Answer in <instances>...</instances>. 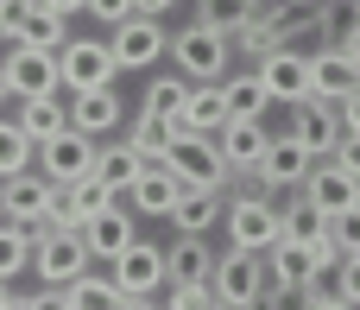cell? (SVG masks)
<instances>
[{"label":"cell","instance_id":"obj_1","mask_svg":"<svg viewBox=\"0 0 360 310\" xmlns=\"http://www.w3.org/2000/svg\"><path fill=\"white\" fill-rule=\"evenodd\" d=\"M165 57L177 63L184 82H221V76L234 70L228 32H215V25H202V19H190L184 32H171V51H165Z\"/></svg>","mask_w":360,"mask_h":310},{"label":"cell","instance_id":"obj_2","mask_svg":"<svg viewBox=\"0 0 360 310\" xmlns=\"http://www.w3.org/2000/svg\"><path fill=\"white\" fill-rule=\"evenodd\" d=\"M184 190H228V159H221V146H215V133H177L171 140V152L158 159Z\"/></svg>","mask_w":360,"mask_h":310},{"label":"cell","instance_id":"obj_3","mask_svg":"<svg viewBox=\"0 0 360 310\" xmlns=\"http://www.w3.org/2000/svg\"><path fill=\"white\" fill-rule=\"evenodd\" d=\"M89 241H82V228H38L32 235V279L38 285H51V292H63L70 279H82L89 273Z\"/></svg>","mask_w":360,"mask_h":310},{"label":"cell","instance_id":"obj_4","mask_svg":"<svg viewBox=\"0 0 360 310\" xmlns=\"http://www.w3.org/2000/svg\"><path fill=\"white\" fill-rule=\"evenodd\" d=\"M221 228H228V247H247V254L278 247V235H285V222H278V197H266V190H240V197L221 209Z\"/></svg>","mask_w":360,"mask_h":310},{"label":"cell","instance_id":"obj_5","mask_svg":"<svg viewBox=\"0 0 360 310\" xmlns=\"http://www.w3.org/2000/svg\"><path fill=\"white\" fill-rule=\"evenodd\" d=\"M0 222H13V228H25V235H38V228H51L57 222V184L38 171H19V178H0Z\"/></svg>","mask_w":360,"mask_h":310},{"label":"cell","instance_id":"obj_6","mask_svg":"<svg viewBox=\"0 0 360 310\" xmlns=\"http://www.w3.org/2000/svg\"><path fill=\"white\" fill-rule=\"evenodd\" d=\"M0 38L6 44H38V51H63L70 44V19L38 6V0H0Z\"/></svg>","mask_w":360,"mask_h":310},{"label":"cell","instance_id":"obj_7","mask_svg":"<svg viewBox=\"0 0 360 310\" xmlns=\"http://www.w3.org/2000/svg\"><path fill=\"white\" fill-rule=\"evenodd\" d=\"M209 292H215L228 310L259 304V298H266V254H247V247H228V254H215Z\"/></svg>","mask_w":360,"mask_h":310},{"label":"cell","instance_id":"obj_8","mask_svg":"<svg viewBox=\"0 0 360 310\" xmlns=\"http://www.w3.org/2000/svg\"><path fill=\"white\" fill-rule=\"evenodd\" d=\"M108 51H114L120 70H152V63L171 51V32H165V19H152V13H127L120 25H108Z\"/></svg>","mask_w":360,"mask_h":310},{"label":"cell","instance_id":"obj_9","mask_svg":"<svg viewBox=\"0 0 360 310\" xmlns=\"http://www.w3.org/2000/svg\"><path fill=\"white\" fill-rule=\"evenodd\" d=\"M114 76H120V63H114L108 38H70V44L57 51V82H63L70 95H82V89H108Z\"/></svg>","mask_w":360,"mask_h":310},{"label":"cell","instance_id":"obj_10","mask_svg":"<svg viewBox=\"0 0 360 310\" xmlns=\"http://www.w3.org/2000/svg\"><path fill=\"white\" fill-rule=\"evenodd\" d=\"M253 70H259L272 108H278V101H285V108L310 101V51H297V44H272L266 57H253Z\"/></svg>","mask_w":360,"mask_h":310},{"label":"cell","instance_id":"obj_11","mask_svg":"<svg viewBox=\"0 0 360 310\" xmlns=\"http://www.w3.org/2000/svg\"><path fill=\"white\" fill-rule=\"evenodd\" d=\"M0 82L13 101H32V95H57V51H38V44H13L0 57Z\"/></svg>","mask_w":360,"mask_h":310},{"label":"cell","instance_id":"obj_12","mask_svg":"<svg viewBox=\"0 0 360 310\" xmlns=\"http://www.w3.org/2000/svg\"><path fill=\"white\" fill-rule=\"evenodd\" d=\"M285 133H291V140H297L310 159H335V146H342V101H323V95L297 101Z\"/></svg>","mask_w":360,"mask_h":310},{"label":"cell","instance_id":"obj_13","mask_svg":"<svg viewBox=\"0 0 360 310\" xmlns=\"http://www.w3.org/2000/svg\"><path fill=\"white\" fill-rule=\"evenodd\" d=\"M316 171V159L285 133V140H272L266 146V159L253 165V190H266V197H291V190H304V178Z\"/></svg>","mask_w":360,"mask_h":310},{"label":"cell","instance_id":"obj_14","mask_svg":"<svg viewBox=\"0 0 360 310\" xmlns=\"http://www.w3.org/2000/svg\"><path fill=\"white\" fill-rule=\"evenodd\" d=\"M38 171L63 190V184H82L89 171H95V140L89 133H76V127H63L57 140H44L38 146Z\"/></svg>","mask_w":360,"mask_h":310},{"label":"cell","instance_id":"obj_15","mask_svg":"<svg viewBox=\"0 0 360 310\" xmlns=\"http://www.w3.org/2000/svg\"><path fill=\"white\" fill-rule=\"evenodd\" d=\"M108 279L127 292V298H158L171 279H165V247H152V241H133L120 260H108Z\"/></svg>","mask_w":360,"mask_h":310},{"label":"cell","instance_id":"obj_16","mask_svg":"<svg viewBox=\"0 0 360 310\" xmlns=\"http://www.w3.org/2000/svg\"><path fill=\"white\" fill-rule=\"evenodd\" d=\"M70 127L89 133V140L120 133V127H127V101H120V89L108 82V89H82V95H70Z\"/></svg>","mask_w":360,"mask_h":310},{"label":"cell","instance_id":"obj_17","mask_svg":"<svg viewBox=\"0 0 360 310\" xmlns=\"http://www.w3.org/2000/svg\"><path fill=\"white\" fill-rule=\"evenodd\" d=\"M310 279H316V254H310V247H297V241L266 247V298H285V292L304 298Z\"/></svg>","mask_w":360,"mask_h":310},{"label":"cell","instance_id":"obj_18","mask_svg":"<svg viewBox=\"0 0 360 310\" xmlns=\"http://www.w3.org/2000/svg\"><path fill=\"white\" fill-rule=\"evenodd\" d=\"M354 89H360V63L342 51V44H316V51H310V95L348 101Z\"/></svg>","mask_w":360,"mask_h":310},{"label":"cell","instance_id":"obj_19","mask_svg":"<svg viewBox=\"0 0 360 310\" xmlns=\"http://www.w3.org/2000/svg\"><path fill=\"white\" fill-rule=\"evenodd\" d=\"M304 197H310L323 216H342V209H354V203H360V178H354V171H342L335 159H316V171L304 178Z\"/></svg>","mask_w":360,"mask_h":310},{"label":"cell","instance_id":"obj_20","mask_svg":"<svg viewBox=\"0 0 360 310\" xmlns=\"http://www.w3.org/2000/svg\"><path fill=\"white\" fill-rule=\"evenodd\" d=\"M215 146H221V159H228L234 178H253V165L266 159L272 133H266V120H228V127L215 133Z\"/></svg>","mask_w":360,"mask_h":310},{"label":"cell","instance_id":"obj_21","mask_svg":"<svg viewBox=\"0 0 360 310\" xmlns=\"http://www.w3.org/2000/svg\"><path fill=\"white\" fill-rule=\"evenodd\" d=\"M177 197H184V184H177L165 165H146V171L120 190V203H127L133 216H171V209H177Z\"/></svg>","mask_w":360,"mask_h":310},{"label":"cell","instance_id":"obj_22","mask_svg":"<svg viewBox=\"0 0 360 310\" xmlns=\"http://www.w3.org/2000/svg\"><path fill=\"white\" fill-rule=\"evenodd\" d=\"M171 127H177V133H221V127H228V95H221V82H190L184 114H177Z\"/></svg>","mask_w":360,"mask_h":310},{"label":"cell","instance_id":"obj_23","mask_svg":"<svg viewBox=\"0 0 360 310\" xmlns=\"http://www.w3.org/2000/svg\"><path fill=\"white\" fill-rule=\"evenodd\" d=\"M120 197L108 190V184H95V178H82V184H63L57 190V222L51 228H82V222H95L101 209H114Z\"/></svg>","mask_w":360,"mask_h":310},{"label":"cell","instance_id":"obj_24","mask_svg":"<svg viewBox=\"0 0 360 310\" xmlns=\"http://www.w3.org/2000/svg\"><path fill=\"white\" fill-rule=\"evenodd\" d=\"M82 241H89V254L95 260H120L139 235H133V209L127 203H114V209H101L95 222H82Z\"/></svg>","mask_w":360,"mask_h":310},{"label":"cell","instance_id":"obj_25","mask_svg":"<svg viewBox=\"0 0 360 310\" xmlns=\"http://www.w3.org/2000/svg\"><path fill=\"white\" fill-rule=\"evenodd\" d=\"M209 273H215V254H209L202 235H177L165 247V279L171 285H209Z\"/></svg>","mask_w":360,"mask_h":310},{"label":"cell","instance_id":"obj_26","mask_svg":"<svg viewBox=\"0 0 360 310\" xmlns=\"http://www.w3.org/2000/svg\"><path fill=\"white\" fill-rule=\"evenodd\" d=\"M221 95H228V120H266V108H272L259 70H228L221 76Z\"/></svg>","mask_w":360,"mask_h":310},{"label":"cell","instance_id":"obj_27","mask_svg":"<svg viewBox=\"0 0 360 310\" xmlns=\"http://www.w3.org/2000/svg\"><path fill=\"white\" fill-rule=\"evenodd\" d=\"M19 133L32 140V146H44V140H57L63 127H70V101H57V95H32V101H19Z\"/></svg>","mask_w":360,"mask_h":310},{"label":"cell","instance_id":"obj_28","mask_svg":"<svg viewBox=\"0 0 360 310\" xmlns=\"http://www.w3.org/2000/svg\"><path fill=\"white\" fill-rule=\"evenodd\" d=\"M139 171H146V159H139V152H133L127 140H108V146L95 140V171H89L95 184H108V190L120 197V190H127V184H133Z\"/></svg>","mask_w":360,"mask_h":310},{"label":"cell","instance_id":"obj_29","mask_svg":"<svg viewBox=\"0 0 360 310\" xmlns=\"http://www.w3.org/2000/svg\"><path fill=\"white\" fill-rule=\"evenodd\" d=\"M221 209H228V197H221V190H184V197H177V209H171L165 222H171L177 235H209V228L221 222Z\"/></svg>","mask_w":360,"mask_h":310},{"label":"cell","instance_id":"obj_30","mask_svg":"<svg viewBox=\"0 0 360 310\" xmlns=\"http://www.w3.org/2000/svg\"><path fill=\"white\" fill-rule=\"evenodd\" d=\"M171 140H177V127H171V120H158V114H146V108H133V114H127V146H133L146 165H158V159L171 152Z\"/></svg>","mask_w":360,"mask_h":310},{"label":"cell","instance_id":"obj_31","mask_svg":"<svg viewBox=\"0 0 360 310\" xmlns=\"http://www.w3.org/2000/svg\"><path fill=\"white\" fill-rule=\"evenodd\" d=\"M63 310H127V292L108 273H82L63 285Z\"/></svg>","mask_w":360,"mask_h":310},{"label":"cell","instance_id":"obj_32","mask_svg":"<svg viewBox=\"0 0 360 310\" xmlns=\"http://www.w3.org/2000/svg\"><path fill=\"white\" fill-rule=\"evenodd\" d=\"M259 13H266L259 0H196V19H202V25H215V32H228V38H234V32H247Z\"/></svg>","mask_w":360,"mask_h":310},{"label":"cell","instance_id":"obj_33","mask_svg":"<svg viewBox=\"0 0 360 310\" xmlns=\"http://www.w3.org/2000/svg\"><path fill=\"white\" fill-rule=\"evenodd\" d=\"M184 95H190V82L171 70V76H152V82H146L139 108H146V114H158V120H177V114H184Z\"/></svg>","mask_w":360,"mask_h":310},{"label":"cell","instance_id":"obj_34","mask_svg":"<svg viewBox=\"0 0 360 310\" xmlns=\"http://www.w3.org/2000/svg\"><path fill=\"white\" fill-rule=\"evenodd\" d=\"M32 159H38V146L19 133V120H13V114H0V178L32 171Z\"/></svg>","mask_w":360,"mask_h":310},{"label":"cell","instance_id":"obj_35","mask_svg":"<svg viewBox=\"0 0 360 310\" xmlns=\"http://www.w3.org/2000/svg\"><path fill=\"white\" fill-rule=\"evenodd\" d=\"M25 266H32V235H25V228H13V222H0V279L13 285Z\"/></svg>","mask_w":360,"mask_h":310},{"label":"cell","instance_id":"obj_36","mask_svg":"<svg viewBox=\"0 0 360 310\" xmlns=\"http://www.w3.org/2000/svg\"><path fill=\"white\" fill-rule=\"evenodd\" d=\"M165 310H228V304H221L209 285H171V292H165Z\"/></svg>","mask_w":360,"mask_h":310},{"label":"cell","instance_id":"obj_37","mask_svg":"<svg viewBox=\"0 0 360 310\" xmlns=\"http://www.w3.org/2000/svg\"><path fill=\"white\" fill-rule=\"evenodd\" d=\"M329 241L342 247V260L360 254V209H342V216H329Z\"/></svg>","mask_w":360,"mask_h":310},{"label":"cell","instance_id":"obj_38","mask_svg":"<svg viewBox=\"0 0 360 310\" xmlns=\"http://www.w3.org/2000/svg\"><path fill=\"white\" fill-rule=\"evenodd\" d=\"M6 310H63V292H51V285H38V292H13V304Z\"/></svg>","mask_w":360,"mask_h":310},{"label":"cell","instance_id":"obj_39","mask_svg":"<svg viewBox=\"0 0 360 310\" xmlns=\"http://www.w3.org/2000/svg\"><path fill=\"white\" fill-rule=\"evenodd\" d=\"M82 13H89V19H101V25H120V19L133 13V0H82Z\"/></svg>","mask_w":360,"mask_h":310},{"label":"cell","instance_id":"obj_40","mask_svg":"<svg viewBox=\"0 0 360 310\" xmlns=\"http://www.w3.org/2000/svg\"><path fill=\"white\" fill-rule=\"evenodd\" d=\"M342 298L360 310V254H348V260H342Z\"/></svg>","mask_w":360,"mask_h":310},{"label":"cell","instance_id":"obj_41","mask_svg":"<svg viewBox=\"0 0 360 310\" xmlns=\"http://www.w3.org/2000/svg\"><path fill=\"white\" fill-rule=\"evenodd\" d=\"M335 165L360 178V140H354V133H342V146H335Z\"/></svg>","mask_w":360,"mask_h":310},{"label":"cell","instance_id":"obj_42","mask_svg":"<svg viewBox=\"0 0 360 310\" xmlns=\"http://www.w3.org/2000/svg\"><path fill=\"white\" fill-rule=\"evenodd\" d=\"M342 133H354V140H360V89L342 101Z\"/></svg>","mask_w":360,"mask_h":310},{"label":"cell","instance_id":"obj_43","mask_svg":"<svg viewBox=\"0 0 360 310\" xmlns=\"http://www.w3.org/2000/svg\"><path fill=\"white\" fill-rule=\"evenodd\" d=\"M297 310H354L348 298H297Z\"/></svg>","mask_w":360,"mask_h":310},{"label":"cell","instance_id":"obj_44","mask_svg":"<svg viewBox=\"0 0 360 310\" xmlns=\"http://www.w3.org/2000/svg\"><path fill=\"white\" fill-rule=\"evenodd\" d=\"M171 6H184V0H133V13H152V19H165Z\"/></svg>","mask_w":360,"mask_h":310},{"label":"cell","instance_id":"obj_45","mask_svg":"<svg viewBox=\"0 0 360 310\" xmlns=\"http://www.w3.org/2000/svg\"><path fill=\"white\" fill-rule=\"evenodd\" d=\"M335 44H342V51H348V57H354V63H360V19H354V25H348V32H342V38H335Z\"/></svg>","mask_w":360,"mask_h":310},{"label":"cell","instance_id":"obj_46","mask_svg":"<svg viewBox=\"0 0 360 310\" xmlns=\"http://www.w3.org/2000/svg\"><path fill=\"white\" fill-rule=\"evenodd\" d=\"M38 6H51V13H63V19H70V13H82V0H38Z\"/></svg>","mask_w":360,"mask_h":310},{"label":"cell","instance_id":"obj_47","mask_svg":"<svg viewBox=\"0 0 360 310\" xmlns=\"http://www.w3.org/2000/svg\"><path fill=\"white\" fill-rule=\"evenodd\" d=\"M127 310H165L158 298H127Z\"/></svg>","mask_w":360,"mask_h":310},{"label":"cell","instance_id":"obj_48","mask_svg":"<svg viewBox=\"0 0 360 310\" xmlns=\"http://www.w3.org/2000/svg\"><path fill=\"white\" fill-rule=\"evenodd\" d=\"M6 304H13V285H6V279H0V310H6Z\"/></svg>","mask_w":360,"mask_h":310},{"label":"cell","instance_id":"obj_49","mask_svg":"<svg viewBox=\"0 0 360 310\" xmlns=\"http://www.w3.org/2000/svg\"><path fill=\"white\" fill-rule=\"evenodd\" d=\"M6 101H13V95H6V82H0V108H6Z\"/></svg>","mask_w":360,"mask_h":310},{"label":"cell","instance_id":"obj_50","mask_svg":"<svg viewBox=\"0 0 360 310\" xmlns=\"http://www.w3.org/2000/svg\"><path fill=\"white\" fill-rule=\"evenodd\" d=\"M247 310H259V304H247Z\"/></svg>","mask_w":360,"mask_h":310},{"label":"cell","instance_id":"obj_51","mask_svg":"<svg viewBox=\"0 0 360 310\" xmlns=\"http://www.w3.org/2000/svg\"><path fill=\"white\" fill-rule=\"evenodd\" d=\"M354 209H360V203H354Z\"/></svg>","mask_w":360,"mask_h":310}]
</instances>
